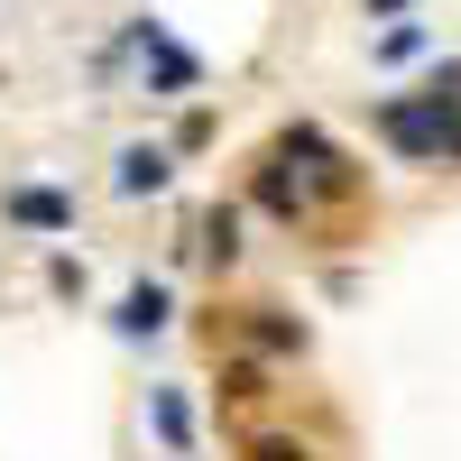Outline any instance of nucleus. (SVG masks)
I'll return each mask as SVG.
<instances>
[{
    "instance_id": "1",
    "label": "nucleus",
    "mask_w": 461,
    "mask_h": 461,
    "mask_svg": "<svg viewBox=\"0 0 461 461\" xmlns=\"http://www.w3.org/2000/svg\"><path fill=\"white\" fill-rule=\"evenodd\" d=\"M158 185H167V158L158 148H130L121 158V194H158Z\"/></svg>"
},
{
    "instance_id": "2",
    "label": "nucleus",
    "mask_w": 461,
    "mask_h": 461,
    "mask_svg": "<svg viewBox=\"0 0 461 461\" xmlns=\"http://www.w3.org/2000/svg\"><path fill=\"white\" fill-rule=\"evenodd\" d=\"M158 323H167V295H158V286H139V295L121 304V332H158Z\"/></svg>"
},
{
    "instance_id": "3",
    "label": "nucleus",
    "mask_w": 461,
    "mask_h": 461,
    "mask_svg": "<svg viewBox=\"0 0 461 461\" xmlns=\"http://www.w3.org/2000/svg\"><path fill=\"white\" fill-rule=\"evenodd\" d=\"M10 212H19V221H37V230H56V221H65V203H56V194H10Z\"/></svg>"
},
{
    "instance_id": "4",
    "label": "nucleus",
    "mask_w": 461,
    "mask_h": 461,
    "mask_svg": "<svg viewBox=\"0 0 461 461\" xmlns=\"http://www.w3.org/2000/svg\"><path fill=\"white\" fill-rule=\"evenodd\" d=\"M369 10H397V0H369Z\"/></svg>"
}]
</instances>
